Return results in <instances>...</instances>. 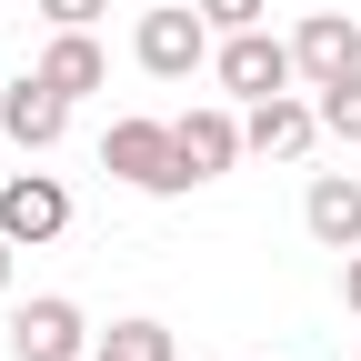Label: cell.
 Returning <instances> with one entry per match:
<instances>
[{"label": "cell", "instance_id": "1", "mask_svg": "<svg viewBox=\"0 0 361 361\" xmlns=\"http://www.w3.org/2000/svg\"><path fill=\"white\" fill-rule=\"evenodd\" d=\"M101 171L130 180V191H191V180H180V141H171V121H151V111H121V121L101 130Z\"/></svg>", "mask_w": 361, "mask_h": 361}, {"label": "cell", "instance_id": "2", "mask_svg": "<svg viewBox=\"0 0 361 361\" xmlns=\"http://www.w3.org/2000/svg\"><path fill=\"white\" fill-rule=\"evenodd\" d=\"M211 51H221V30L201 20V0L191 11H141V30H130V61H141L151 80H191Z\"/></svg>", "mask_w": 361, "mask_h": 361}, {"label": "cell", "instance_id": "3", "mask_svg": "<svg viewBox=\"0 0 361 361\" xmlns=\"http://www.w3.org/2000/svg\"><path fill=\"white\" fill-rule=\"evenodd\" d=\"M211 71H221V90H231V101H271V90H291V80H301L291 40H271V30H221Z\"/></svg>", "mask_w": 361, "mask_h": 361}, {"label": "cell", "instance_id": "4", "mask_svg": "<svg viewBox=\"0 0 361 361\" xmlns=\"http://www.w3.org/2000/svg\"><path fill=\"white\" fill-rule=\"evenodd\" d=\"M90 341H101V331L80 322V301H71V291H40V301L11 311V361H80Z\"/></svg>", "mask_w": 361, "mask_h": 361}, {"label": "cell", "instance_id": "5", "mask_svg": "<svg viewBox=\"0 0 361 361\" xmlns=\"http://www.w3.org/2000/svg\"><path fill=\"white\" fill-rule=\"evenodd\" d=\"M61 130H71V90H51L40 71H20L11 90H0V141H20V151H61Z\"/></svg>", "mask_w": 361, "mask_h": 361}, {"label": "cell", "instance_id": "6", "mask_svg": "<svg viewBox=\"0 0 361 361\" xmlns=\"http://www.w3.org/2000/svg\"><path fill=\"white\" fill-rule=\"evenodd\" d=\"M0 231H11L20 251L61 241V231H71V191H61L51 171H20V180H0Z\"/></svg>", "mask_w": 361, "mask_h": 361}, {"label": "cell", "instance_id": "7", "mask_svg": "<svg viewBox=\"0 0 361 361\" xmlns=\"http://www.w3.org/2000/svg\"><path fill=\"white\" fill-rule=\"evenodd\" d=\"M241 141L261 161H301L311 141H322V111L301 101V90H271V101H241Z\"/></svg>", "mask_w": 361, "mask_h": 361}, {"label": "cell", "instance_id": "8", "mask_svg": "<svg viewBox=\"0 0 361 361\" xmlns=\"http://www.w3.org/2000/svg\"><path fill=\"white\" fill-rule=\"evenodd\" d=\"M291 61H301L311 90L341 80V71H361V20H351V11H311V20L291 30Z\"/></svg>", "mask_w": 361, "mask_h": 361}, {"label": "cell", "instance_id": "9", "mask_svg": "<svg viewBox=\"0 0 361 361\" xmlns=\"http://www.w3.org/2000/svg\"><path fill=\"white\" fill-rule=\"evenodd\" d=\"M171 141H180V180H221V171L251 151L231 111H180V121H171Z\"/></svg>", "mask_w": 361, "mask_h": 361}, {"label": "cell", "instance_id": "10", "mask_svg": "<svg viewBox=\"0 0 361 361\" xmlns=\"http://www.w3.org/2000/svg\"><path fill=\"white\" fill-rule=\"evenodd\" d=\"M301 231L322 241V251H361V180L351 171H322L301 191Z\"/></svg>", "mask_w": 361, "mask_h": 361}, {"label": "cell", "instance_id": "11", "mask_svg": "<svg viewBox=\"0 0 361 361\" xmlns=\"http://www.w3.org/2000/svg\"><path fill=\"white\" fill-rule=\"evenodd\" d=\"M30 71L51 80V90H71V101H90V90L111 80V61H101V40H90V30H51V51H40Z\"/></svg>", "mask_w": 361, "mask_h": 361}, {"label": "cell", "instance_id": "12", "mask_svg": "<svg viewBox=\"0 0 361 361\" xmlns=\"http://www.w3.org/2000/svg\"><path fill=\"white\" fill-rule=\"evenodd\" d=\"M90 361H171V322H111L90 341Z\"/></svg>", "mask_w": 361, "mask_h": 361}, {"label": "cell", "instance_id": "13", "mask_svg": "<svg viewBox=\"0 0 361 361\" xmlns=\"http://www.w3.org/2000/svg\"><path fill=\"white\" fill-rule=\"evenodd\" d=\"M311 111H322V141H361V71L322 80V90H311Z\"/></svg>", "mask_w": 361, "mask_h": 361}, {"label": "cell", "instance_id": "14", "mask_svg": "<svg viewBox=\"0 0 361 361\" xmlns=\"http://www.w3.org/2000/svg\"><path fill=\"white\" fill-rule=\"evenodd\" d=\"M201 20H211V30H261L271 0H201Z\"/></svg>", "mask_w": 361, "mask_h": 361}, {"label": "cell", "instance_id": "15", "mask_svg": "<svg viewBox=\"0 0 361 361\" xmlns=\"http://www.w3.org/2000/svg\"><path fill=\"white\" fill-rule=\"evenodd\" d=\"M101 11H111V0H40V20H51V30H90Z\"/></svg>", "mask_w": 361, "mask_h": 361}, {"label": "cell", "instance_id": "16", "mask_svg": "<svg viewBox=\"0 0 361 361\" xmlns=\"http://www.w3.org/2000/svg\"><path fill=\"white\" fill-rule=\"evenodd\" d=\"M341 301L361 311V251H341Z\"/></svg>", "mask_w": 361, "mask_h": 361}, {"label": "cell", "instance_id": "17", "mask_svg": "<svg viewBox=\"0 0 361 361\" xmlns=\"http://www.w3.org/2000/svg\"><path fill=\"white\" fill-rule=\"evenodd\" d=\"M11 251H20V241H11V231H0V291H11Z\"/></svg>", "mask_w": 361, "mask_h": 361}]
</instances>
